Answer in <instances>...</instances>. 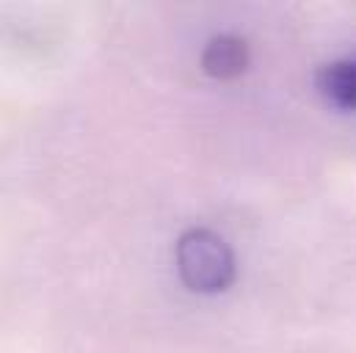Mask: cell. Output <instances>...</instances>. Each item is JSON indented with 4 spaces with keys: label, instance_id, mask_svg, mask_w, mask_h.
Returning <instances> with one entry per match:
<instances>
[{
    "label": "cell",
    "instance_id": "obj_3",
    "mask_svg": "<svg viewBox=\"0 0 356 353\" xmlns=\"http://www.w3.org/2000/svg\"><path fill=\"white\" fill-rule=\"evenodd\" d=\"M315 86L340 110H356V53L323 64L315 75Z\"/></svg>",
    "mask_w": 356,
    "mask_h": 353
},
{
    "label": "cell",
    "instance_id": "obj_2",
    "mask_svg": "<svg viewBox=\"0 0 356 353\" xmlns=\"http://www.w3.org/2000/svg\"><path fill=\"white\" fill-rule=\"evenodd\" d=\"M249 64H252V47L243 36L221 33V36H213L204 44L202 69H204L207 78L232 81V78H241L249 69Z\"/></svg>",
    "mask_w": 356,
    "mask_h": 353
},
{
    "label": "cell",
    "instance_id": "obj_1",
    "mask_svg": "<svg viewBox=\"0 0 356 353\" xmlns=\"http://www.w3.org/2000/svg\"><path fill=\"white\" fill-rule=\"evenodd\" d=\"M177 270L188 290L202 295L224 293L238 273L232 246L213 229H188L177 240Z\"/></svg>",
    "mask_w": 356,
    "mask_h": 353
}]
</instances>
